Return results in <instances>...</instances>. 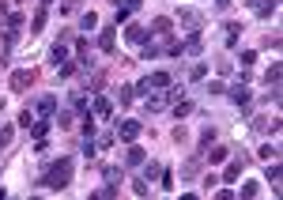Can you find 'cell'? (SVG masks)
Here are the masks:
<instances>
[{
  "label": "cell",
  "instance_id": "1",
  "mask_svg": "<svg viewBox=\"0 0 283 200\" xmlns=\"http://www.w3.org/2000/svg\"><path fill=\"white\" fill-rule=\"evenodd\" d=\"M72 182V159L64 155V159H57V163H49L45 166V174L38 178V189H64V185Z\"/></svg>",
  "mask_w": 283,
  "mask_h": 200
},
{
  "label": "cell",
  "instance_id": "2",
  "mask_svg": "<svg viewBox=\"0 0 283 200\" xmlns=\"http://www.w3.org/2000/svg\"><path fill=\"white\" fill-rule=\"evenodd\" d=\"M91 113H94V117H102V121H110V117H113V102H110L106 95H98V98L91 102Z\"/></svg>",
  "mask_w": 283,
  "mask_h": 200
},
{
  "label": "cell",
  "instance_id": "3",
  "mask_svg": "<svg viewBox=\"0 0 283 200\" xmlns=\"http://www.w3.org/2000/svg\"><path fill=\"white\" fill-rule=\"evenodd\" d=\"M136 136H140V121H117V140L132 144Z\"/></svg>",
  "mask_w": 283,
  "mask_h": 200
},
{
  "label": "cell",
  "instance_id": "4",
  "mask_svg": "<svg viewBox=\"0 0 283 200\" xmlns=\"http://www.w3.org/2000/svg\"><path fill=\"white\" fill-rule=\"evenodd\" d=\"M30 83H34V72H15V76H11V91H15V95H23V91H30Z\"/></svg>",
  "mask_w": 283,
  "mask_h": 200
},
{
  "label": "cell",
  "instance_id": "5",
  "mask_svg": "<svg viewBox=\"0 0 283 200\" xmlns=\"http://www.w3.org/2000/svg\"><path fill=\"white\" fill-rule=\"evenodd\" d=\"M57 113V95H42L38 98V117H53Z\"/></svg>",
  "mask_w": 283,
  "mask_h": 200
},
{
  "label": "cell",
  "instance_id": "6",
  "mask_svg": "<svg viewBox=\"0 0 283 200\" xmlns=\"http://www.w3.org/2000/svg\"><path fill=\"white\" fill-rule=\"evenodd\" d=\"M242 166H246V155H238L234 163H227V170H223V182H238V178H242Z\"/></svg>",
  "mask_w": 283,
  "mask_h": 200
},
{
  "label": "cell",
  "instance_id": "7",
  "mask_svg": "<svg viewBox=\"0 0 283 200\" xmlns=\"http://www.w3.org/2000/svg\"><path fill=\"white\" fill-rule=\"evenodd\" d=\"M147 34H151V30H144V26H136V23H132L129 30H125V42H132V45H144V42H147Z\"/></svg>",
  "mask_w": 283,
  "mask_h": 200
},
{
  "label": "cell",
  "instance_id": "8",
  "mask_svg": "<svg viewBox=\"0 0 283 200\" xmlns=\"http://www.w3.org/2000/svg\"><path fill=\"white\" fill-rule=\"evenodd\" d=\"M200 155H204V163H212V166H215V163H223V159H227V155H231V151H227V148H223V144H215V148H212V151H208V148H204V151H200Z\"/></svg>",
  "mask_w": 283,
  "mask_h": 200
},
{
  "label": "cell",
  "instance_id": "9",
  "mask_svg": "<svg viewBox=\"0 0 283 200\" xmlns=\"http://www.w3.org/2000/svg\"><path fill=\"white\" fill-rule=\"evenodd\" d=\"M113 34H117L113 26H106L102 34H98V49H102V53H113V45H117V38H113Z\"/></svg>",
  "mask_w": 283,
  "mask_h": 200
},
{
  "label": "cell",
  "instance_id": "10",
  "mask_svg": "<svg viewBox=\"0 0 283 200\" xmlns=\"http://www.w3.org/2000/svg\"><path fill=\"white\" fill-rule=\"evenodd\" d=\"M249 95H253V91H249L246 83H238V87H231V102H238L242 110H246V106H249Z\"/></svg>",
  "mask_w": 283,
  "mask_h": 200
},
{
  "label": "cell",
  "instance_id": "11",
  "mask_svg": "<svg viewBox=\"0 0 283 200\" xmlns=\"http://www.w3.org/2000/svg\"><path fill=\"white\" fill-rule=\"evenodd\" d=\"M144 159H147V151H144V148H136V144H132L129 151H125V166H140Z\"/></svg>",
  "mask_w": 283,
  "mask_h": 200
},
{
  "label": "cell",
  "instance_id": "12",
  "mask_svg": "<svg viewBox=\"0 0 283 200\" xmlns=\"http://www.w3.org/2000/svg\"><path fill=\"white\" fill-rule=\"evenodd\" d=\"M49 61L57 64V68H60V64H64V61H68V45H64V38H60V42L53 45V53H49Z\"/></svg>",
  "mask_w": 283,
  "mask_h": 200
},
{
  "label": "cell",
  "instance_id": "13",
  "mask_svg": "<svg viewBox=\"0 0 283 200\" xmlns=\"http://www.w3.org/2000/svg\"><path fill=\"white\" fill-rule=\"evenodd\" d=\"M200 163H204V155H193V159H189V163H185V166H181V178H185V182H189V178H197V170H200Z\"/></svg>",
  "mask_w": 283,
  "mask_h": 200
},
{
  "label": "cell",
  "instance_id": "14",
  "mask_svg": "<svg viewBox=\"0 0 283 200\" xmlns=\"http://www.w3.org/2000/svg\"><path fill=\"white\" fill-rule=\"evenodd\" d=\"M49 117H38V121L34 125H30V136H34V140H45V132H49Z\"/></svg>",
  "mask_w": 283,
  "mask_h": 200
},
{
  "label": "cell",
  "instance_id": "15",
  "mask_svg": "<svg viewBox=\"0 0 283 200\" xmlns=\"http://www.w3.org/2000/svg\"><path fill=\"white\" fill-rule=\"evenodd\" d=\"M147 83H151V87H170L174 76H170V72H151V76H147Z\"/></svg>",
  "mask_w": 283,
  "mask_h": 200
},
{
  "label": "cell",
  "instance_id": "16",
  "mask_svg": "<svg viewBox=\"0 0 283 200\" xmlns=\"http://www.w3.org/2000/svg\"><path fill=\"white\" fill-rule=\"evenodd\" d=\"M178 15H181V23H189V26H193V30H200V26H204V19H200L197 11H189V8H181Z\"/></svg>",
  "mask_w": 283,
  "mask_h": 200
},
{
  "label": "cell",
  "instance_id": "17",
  "mask_svg": "<svg viewBox=\"0 0 283 200\" xmlns=\"http://www.w3.org/2000/svg\"><path fill=\"white\" fill-rule=\"evenodd\" d=\"M280 178H283V170H280V159H272V163H268V182H272V193L280 189Z\"/></svg>",
  "mask_w": 283,
  "mask_h": 200
},
{
  "label": "cell",
  "instance_id": "18",
  "mask_svg": "<svg viewBox=\"0 0 283 200\" xmlns=\"http://www.w3.org/2000/svg\"><path fill=\"white\" fill-rule=\"evenodd\" d=\"M204 49V42H200V34H189L185 42H181V53H200Z\"/></svg>",
  "mask_w": 283,
  "mask_h": 200
},
{
  "label": "cell",
  "instance_id": "19",
  "mask_svg": "<svg viewBox=\"0 0 283 200\" xmlns=\"http://www.w3.org/2000/svg\"><path fill=\"white\" fill-rule=\"evenodd\" d=\"M280 117H276V121H265V117H261V121H253V129H257V132H272V136H276V132H280Z\"/></svg>",
  "mask_w": 283,
  "mask_h": 200
},
{
  "label": "cell",
  "instance_id": "20",
  "mask_svg": "<svg viewBox=\"0 0 283 200\" xmlns=\"http://www.w3.org/2000/svg\"><path fill=\"white\" fill-rule=\"evenodd\" d=\"M87 57H91V42H87V38H76V61L83 64Z\"/></svg>",
  "mask_w": 283,
  "mask_h": 200
},
{
  "label": "cell",
  "instance_id": "21",
  "mask_svg": "<svg viewBox=\"0 0 283 200\" xmlns=\"http://www.w3.org/2000/svg\"><path fill=\"white\" fill-rule=\"evenodd\" d=\"M91 197H98V200H113V197H117V185L110 182V185H102V189H94Z\"/></svg>",
  "mask_w": 283,
  "mask_h": 200
},
{
  "label": "cell",
  "instance_id": "22",
  "mask_svg": "<svg viewBox=\"0 0 283 200\" xmlns=\"http://www.w3.org/2000/svg\"><path fill=\"white\" fill-rule=\"evenodd\" d=\"M72 113H91V102L83 95H72Z\"/></svg>",
  "mask_w": 283,
  "mask_h": 200
},
{
  "label": "cell",
  "instance_id": "23",
  "mask_svg": "<svg viewBox=\"0 0 283 200\" xmlns=\"http://www.w3.org/2000/svg\"><path fill=\"white\" fill-rule=\"evenodd\" d=\"M238 34H242V23H227V45H238Z\"/></svg>",
  "mask_w": 283,
  "mask_h": 200
},
{
  "label": "cell",
  "instance_id": "24",
  "mask_svg": "<svg viewBox=\"0 0 283 200\" xmlns=\"http://www.w3.org/2000/svg\"><path fill=\"white\" fill-rule=\"evenodd\" d=\"M151 30H155V34H166V30H170V19H166V15L151 19Z\"/></svg>",
  "mask_w": 283,
  "mask_h": 200
},
{
  "label": "cell",
  "instance_id": "25",
  "mask_svg": "<svg viewBox=\"0 0 283 200\" xmlns=\"http://www.w3.org/2000/svg\"><path fill=\"white\" fill-rule=\"evenodd\" d=\"M163 106H166V98H159V95H155V98H147V102H144V110H147V113H159Z\"/></svg>",
  "mask_w": 283,
  "mask_h": 200
},
{
  "label": "cell",
  "instance_id": "26",
  "mask_svg": "<svg viewBox=\"0 0 283 200\" xmlns=\"http://www.w3.org/2000/svg\"><path fill=\"white\" fill-rule=\"evenodd\" d=\"M60 76H64V79H68V76H76V72H79V61H64V64H60Z\"/></svg>",
  "mask_w": 283,
  "mask_h": 200
},
{
  "label": "cell",
  "instance_id": "27",
  "mask_svg": "<svg viewBox=\"0 0 283 200\" xmlns=\"http://www.w3.org/2000/svg\"><path fill=\"white\" fill-rule=\"evenodd\" d=\"M53 125H60V129H72V110H60Z\"/></svg>",
  "mask_w": 283,
  "mask_h": 200
},
{
  "label": "cell",
  "instance_id": "28",
  "mask_svg": "<svg viewBox=\"0 0 283 200\" xmlns=\"http://www.w3.org/2000/svg\"><path fill=\"white\" fill-rule=\"evenodd\" d=\"M261 159H265V163H272V159H280V148H272V144H265V148H261Z\"/></svg>",
  "mask_w": 283,
  "mask_h": 200
},
{
  "label": "cell",
  "instance_id": "29",
  "mask_svg": "<svg viewBox=\"0 0 283 200\" xmlns=\"http://www.w3.org/2000/svg\"><path fill=\"white\" fill-rule=\"evenodd\" d=\"M117 98H121V106H129L132 98H136V87H121V95H117Z\"/></svg>",
  "mask_w": 283,
  "mask_h": 200
},
{
  "label": "cell",
  "instance_id": "30",
  "mask_svg": "<svg viewBox=\"0 0 283 200\" xmlns=\"http://www.w3.org/2000/svg\"><path fill=\"white\" fill-rule=\"evenodd\" d=\"M79 23H83V30H94V26H98V15H94V11H87Z\"/></svg>",
  "mask_w": 283,
  "mask_h": 200
},
{
  "label": "cell",
  "instance_id": "31",
  "mask_svg": "<svg viewBox=\"0 0 283 200\" xmlns=\"http://www.w3.org/2000/svg\"><path fill=\"white\" fill-rule=\"evenodd\" d=\"M166 57H181V42H178V38H170V42H166Z\"/></svg>",
  "mask_w": 283,
  "mask_h": 200
},
{
  "label": "cell",
  "instance_id": "32",
  "mask_svg": "<svg viewBox=\"0 0 283 200\" xmlns=\"http://www.w3.org/2000/svg\"><path fill=\"white\" fill-rule=\"evenodd\" d=\"M42 26H45V8L38 11V15H34V23H30V34H38V30H42Z\"/></svg>",
  "mask_w": 283,
  "mask_h": 200
},
{
  "label": "cell",
  "instance_id": "33",
  "mask_svg": "<svg viewBox=\"0 0 283 200\" xmlns=\"http://www.w3.org/2000/svg\"><path fill=\"white\" fill-rule=\"evenodd\" d=\"M11 144V125H0V148H8Z\"/></svg>",
  "mask_w": 283,
  "mask_h": 200
},
{
  "label": "cell",
  "instance_id": "34",
  "mask_svg": "<svg viewBox=\"0 0 283 200\" xmlns=\"http://www.w3.org/2000/svg\"><path fill=\"white\" fill-rule=\"evenodd\" d=\"M265 79H268V87H272V83H280V64H272V68L265 72Z\"/></svg>",
  "mask_w": 283,
  "mask_h": 200
},
{
  "label": "cell",
  "instance_id": "35",
  "mask_svg": "<svg viewBox=\"0 0 283 200\" xmlns=\"http://www.w3.org/2000/svg\"><path fill=\"white\" fill-rule=\"evenodd\" d=\"M257 193H261L257 182H246V185H242V197H257Z\"/></svg>",
  "mask_w": 283,
  "mask_h": 200
},
{
  "label": "cell",
  "instance_id": "36",
  "mask_svg": "<svg viewBox=\"0 0 283 200\" xmlns=\"http://www.w3.org/2000/svg\"><path fill=\"white\" fill-rule=\"evenodd\" d=\"M185 113H193V102H178L174 106V117H185Z\"/></svg>",
  "mask_w": 283,
  "mask_h": 200
},
{
  "label": "cell",
  "instance_id": "37",
  "mask_svg": "<svg viewBox=\"0 0 283 200\" xmlns=\"http://www.w3.org/2000/svg\"><path fill=\"white\" fill-rule=\"evenodd\" d=\"M212 140H215V129H204V132H200V151H204Z\"/></svg>",
  "mask_w": 283,
  "mask_h": 200
},
{
  "label": "cell",
  "instance_id": "38",
  "mask_svg": "<svg viewBox=\"0 0 283 200\" xmlns=\"http://www.w3.org/2000/svg\"><path fill=\"white\" fill-rule=\"evenodd\" d=\"M94 148H113V136H110V132H102V136L94 140Z\"/></svg>",
  "mask_w": 283,
  "mask_h": 200
},
{
  "label": "cell",
  "instance_id": "39",
  "mask_svg": "<svg viewBox=\"0 0 283 200\" xmlns=\"http://www.w3.org/2000/svg\"><path fill=\"white\" fill-rule=\"evenodd\" d=\"M189 76H193V79H204V76H208V64H193V72H189Z\"/></svg>",
  "mask_w": 283,
  "mask_h": 200
},
{
  "label": "cell",
  "instance_id": "40",
  "mask_svg": "<svg viewBox=\"0 0 283 200\" xmlns=\"http://www.w3.org/2000/svg\"><path fill=\"white\" fill-rule=\"evenodd\" d=\"M19 125H26V129H30V125H34V113L23 110V113H19Z\"/></svg>",
  "mask_w": 283,
  "mask_h": 200
},
{
  "label": "cell",
  "instance_id": "41",
  "mask_svg": "<svg viewBox=\"0 0 283 200\" xmlns=\"http://www.w3.org/2000/svg\"><path fill=\"white\" fill-rule=\"evenodd\" d=\"M132 193H136V197H147V182H132Z\"/></svg>",
  "mask_w": 283,
  "mask_h": 200
},
{
  "label": "cell",
  "instance_id": "42",
  "mask_svg": "<svg viewBox=\"0 0 283 200\" xmlns=\"http://www.w3.org/2000/svg\"><path fill=\"white\" fill-rule=\"evenodd\" d=\"M79 8V0H64V4H60V11H76Z\"/></svg>",
  "mask_w": 283,
  "mask_h": 200
},
{
  "label": "cell",
  "instance_id": "43",
  "mask_svg": "<svg viewBox=\"0 0 283 200\" xmlns=\"http://www.w3.org/2000/svg\"><path fill=\"white\" fill-rule=\"evenodd\" d=\"M8 61V45H0V64Z\"/></svg>",
  "mask_w": 283,
  "mask_h": 200
},
{
  "label": "cell",
  "instance_id": "44",
  "mask_svg": "<svg viewBox=\"0 0 283 200\" xmlns=\"http://www.w3.org/2000/svg\"><path fill=\"white\" fill-rule=\"evenodd\" d=\"M215 4H219V8H227V4H231V0H215Z\"/></svg>",
  "mask_w": 283,
  "mask_h": 200
},
{
  "label": "cell",
  "instance_id": "45",
  "mask_svg": "<svg viewBox=\"0 0 283 200\" xmlns=\"http://www.w3.org/2000/svg\"><path fill=\"white\" fill-rule=\"evenodd\" d=\"M0 113H4V98H0Z\"/></svg>",
  "mask_w": 283,
  "mask_h": 200
},
{
  "label": "cell",
  "instance_id": "46",
  "mask_svg": "<svg viewBox=\"0 0 283 200\" xmlns=\"http://www.w3.org/2000/svg\"><path fill=\"white\" fill-rule=\"evenodd\" d=\"M4 197H8V193H4V189H0V200H4Z\"/></svg>",
  "mask_w": 283,
  "mask_h": 200
},
{
  "label": "cell",
  "instance_id": "47",
  "mask_svg": "<svg viewBox=\"0 0 283 200\" xmlns=\"http://www.w3.org/2000/svg\"><path fill=\"white\" fill-rule=\"evenodd\" d=\"M45 4H53V0H42V8H45Z\"/></svg>",
  "mask_w": 283,
  "mask_h": 200
}]
</instances>
